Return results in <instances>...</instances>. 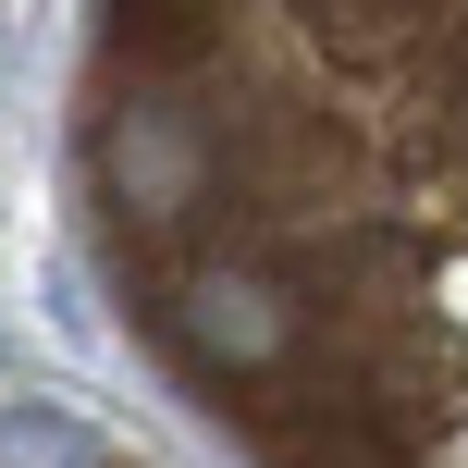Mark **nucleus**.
I'll list each match as a JSON object with an SVG mask.
<instances>
[{"mask_svg":"<svg viewBox=\"0 0 468 468\" xmlns=\"http://www.w3.org/2000/svg\"><path fill=\"white\" fill-rule=\"evenodd\" d=\"M87 197L247 468H468V0H99Z\"/></svg>","mask_w":468,"mask_h":468,"instance_id":"1","label":"nucleus"}]
</instances>
